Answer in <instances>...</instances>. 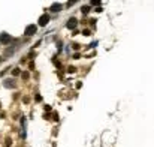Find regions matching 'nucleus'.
<instances>
[{"label": "nucleus", "mask_w": 154, "mask_h": 147, "mask_svg": "<svg viewBox=\"0 0 154 147\" xmlns=\"http://www.w3.org/2000/svg\"><path fill=\"white\" fill-rule=\"evenodd\" d=\"M36 30H37V27H36V26H33V24H30V26H27V27H25L24 33H25L27 36H33V35L36 33Z\"/></svg>", "instance_id": "nucleus-1"}, {"label": "nucleus", "mask_w": 154, "mask_h": 147, "mask_svg": "<svg viewBox=\"0 0 154 147\" xmlns=\"http://www.w3.org/2000/svg\"><path fill=\"white\" fill-rule=\"evenodd\" d=\"M0 42L2 44H9L11 42V36H9L8 33H2V35H0Z\"/></svg>", "instance_id": "nucleus-2"}, {"label": "nucleus", "mask_w": 154, "mask_h": 147, "mask_svg": "<svg viewBox=\"0 0 154 147\" xmlns=\"http://www.w3.org/2000/svg\"><path fill=\"white\" fill-rule=\"evenodd\" d=\"M78 26V21H76V18H70L69 21H67V29H75Z\"/></svg>", "instance_id": "nucleus-3"}, {"label": "nucleus", "mask_w": 154, "mask_h": 147, "mask_svg": "<svg viewBox=\"0 0 154 147\" xmlns=\"http://www.w3.org/2000/svg\"><path fill=\"white\" fill-rule=\"evenodd\" d=\"M48 21H49V17L48 15H42L41 18H39V26H47Z\"/></svg>", "instance_id": "nucleus-4"}, {"label": "nucleus", "mask_w": 154, "mask_h": 147, "mask_svg": "<svg viewBox=\"0 0 154 147\" xmlns=\"http://www.w3.org/2000/svg\"><path fill=\"white\" fill-rule=\"evenodd\" d=\"M61 5H60V3H54L53 6H51V12H60V11H61Z\"/></svg>", "instance_id": "nucleus-5"}, {"label": "nucleus", "mask_w": 154, "mask_h": 147, "mask_svg": "<svg viewBox=\"0 0 154 147\" xmlns=\"http://www.w3.org/2000/svg\"><path fill=\"white\" fill-rule=\"evenodd\" d=\"M5 87H8V89H14L15 87V83H14V80H5Z\"/></svg>", "instance_id": "nucleus-6"}, {"label": "nucleus", "mask_w": 154, "mask_h": 147, "mask_svg": "<svg viewBox=\"0 0 154 147\" xmlns=\"http://www.w3.org/2000/svg\"><path fill=\"white\" fill-rule=\"evenodd\" d=\"M91 5H100V0H91Z\"/></svg>", "instance_id": "nucleus-7"}, {"label": "nucleus", "mask_w": 154, "mask_h": 147, "mask_svg": "<svg viewBox=\"0 0 154 147\" xmlns=\"http://www.w3.org/2000/svg\"><path fill=\"white\" fill-rule=\"evenodd\" d=\"M88 11H90V8H88V6H84V8H82V12H84V14H87Z\"/></svg>", "instance_id": "nucleus-8"}, {"label": "nucleus", "mask_w": 154, "mask_h": 147, "mask_svg": "<svg viewBox=\"0 0 154 147\" xmlns=\"http://www.w3.org/2000/svg\"><path fill=\"white\" fill-rule=\"evenodd\" d=\"M12 74H14V75H18V74H20V71H18V69H14V72H12Z\"/></svg>", "instance_id": "nucleus-9"}]
</instances>
